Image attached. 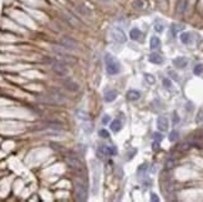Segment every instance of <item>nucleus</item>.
<instances>
[{"label": "nucleus", "mask_w": 203, "mask_h": 202, "mask_svg": "<svg viewBox=\"0 0 203 202\" xmlns=\"http://www.w3.org/2000/svg\"><path fill=\"white\" fill-rule=\"evenodd\" d=\"M75 187V196H76V200L77 201H86L87 200V188L86 186L82 184V182H79L76 181L74 185Z\"/></svg>", "instance_id": "nucleus-3"}, {"label": "nucleus", "mask_w": 203, "mask_h": 202, "mask_svg": "<svg viewBox=\"0 0 203 202\" xmlns=\"http://www.w3.org/2000/svg\"><path fill=\"white\" fill-rule=\"evenodd\" d=\"M168 75H171V77L173 79V80H176V81H178V75L174 73V71H172V70H168Z\"/></svg>", "instance_id": "nucleus-30"}, {"label": "nucleus", "mask_w": 203, "mask_h": 202, "mask_svg": "<svg viewBox=\"0 0 203 202\" xmlns=\"http://www.w3.org/2000/svg\"><path fill=\"white\" fill-rule=\"evenodd\" d=\"M110 120H111V117L109 116V115H103V117H102V124H103V125L109 124Z\"/></svg>", "instance_id": "nucleus-31"}, {"label": "nucleus", "mask_w": 203, "mask_h": 202, "mask_svg": "<svg viewBox=\"0 0 203 202\" xmlns=\"http://www.w3.org/2000/svg\"><path fill=\"white\" fill-rule=\"evenodd\" d=\"M154 30H156L157 33H162V31H163V25L161 23H156V24H154Z\"/></svg>", "instance_id": "nucleus-26"}, {"label": "nucleus", "mask_w": 203, "mask_h": 202, "mask_svg": "<svg viewBox=\"0 0 203 202\" xmlns=\"http://www.w3.org/2000/svg\"><path fill=\"white\" fill-rule=\"evenodd\" d=\"M112 36L117 42H125L126 41V34L120 29V27H116V29L112 30Z\"/></svg>", "instance_id": "nucleus-9"}, {"label": "nucleus", "mask_w": 203, "mask_h": 202, "mask_svg": "<svg viewBox=\"0 0 203 202\" xmlns=\"http://www.w3.org/2000/svg\"><path fill=\"white\" fill-rule=\"evenodd\" d=\"M136 152H137L136 150H132V152H131V153H128V157H127V160H131V158L133 157L132 155H133V153H136Z\"/></svg>", "instance_id": "nucleus-36"}, {"label": "nucleus", "mask_w": 203, "mask_h": 202, "mask_svg": "<svg viewBox=\"0 0 203 202\" xmlns=\"http://www.w3.org/2000/svg\"><path fill=\"white\" fill-rule=\"evenodd\" d=\"M76 114H79V115H81V116H79V118H82V120H89V117H87V114H85V112H82V111H77Z\"/></svg>", "instance_id": "nucleus-33"}, {"label": "nucleus", "mask_w": 203, "mask_h": 202, "mask_svg": "<svg viewBox=\"0 0 203 202\" xmlns=\"http://www.w3.org/2000/svg\"><path fill=\"white\" fill-rule=\"evenodd\" d=\"M62 85L69 91H77L79 90V85L72 80V79H65V80L62 81Z\"/></svg>", "instance_id": "nucleus-10"}, {"label": "nucleus", "mask_w": 203, "mask_h": 202, "mask_svg": "<svg viewBox=\"0 0 203 202\" xmlns=\"http://www.w3.org/2000/svg\"><path fill=\"white\" fill-rule=\"evenodd\" d=\"M158 145H160V142H158V141L153 142V145H152V149L154 150V151H157V150H160V146H158Z\"/></svg>", "instance_id": "nucleus-35"}, {"label": "nucleus", "mask_w": 203, "mask_h": 202, "mask_svg": "<svg viewBox=\"0 0 203 202\" xmlns=\"http://www.w3.org/2000/svg\"><path fill=\"white\" fill-rule=\"evenodd\" d=\"M130 38L132 39V40H140V39L142 38V31L140 29H137V27H135V29H132L130 31Z\"/></svg>", "instance_id": "nucleus-16"}, {"label": "nucleus", "mask_w": 203, "mask_h": 202, "mask_svg": "<svg viewBox=\"0 0 203 202\" xmlns=\"http://www.w3.org/2000/svg\"><path fill=\"white\" fill-rule=\"evenodd\" d=\"M157 127L160 131H167L168 129V120L165 116H158L157 117Z\"/></svg>", "instance_id": "nucleus-11"}, {"label": "nucleus", "mask_w": 203, "mask_h": 202, "mask_svg": "<svg viewBox=\"0 0 203 202\" xmlns=\"http://www.w3.org/2000/svg\"><path fill=\"white\" fill-rule=\"evenodd\" d=\"M146 170H147V165H146V164L141 165L140 167H138V175H141V173H142V172H145Z\"/></svg>", "instance_id": "nucleus-32"}, {"label": "nucleus", "mask_w": 203, "mask_h": 202, "mask_svg": "<svg viewBox=\"0 0 203 202\" xmlns=\"http://www.w3.org/2000/svg\"><path fill=\"white\" fill-rule=\"evenodd\" d=\"M178 137H180V134H178V131H172V132L170 134V136H168V138H170V141H171V142L177 141V140H178Z\"/></svg>", "instance_id": "nucleus-21"}, {"label": "nucleus", "mask_w": 203, "mask_h": 202, "mask_svg": "<svg viewBox=\"0 0 203 202\" xmlns=\"http://www.w3.org/2000/svg\"><path fill=\"white\" fill-rule=\"evenodd\" d=\"M153 138H154V140H157L158 142H160V141H162L163 135H162V134H160V132H154V134H153Z\"/></svg>", "instance_id": "nucleus-29"}, {"label": "nucleus", "mask_w": 203, "mask_h": 202, "mask_svg": "<svg viewBox=\"0 0 203 202\" xmlns=\"http://www.w3.org/2000/svg\"><path fill=\"white\" fill-rule=\"evenodd\" d=\"M98 135H100L102 138H109L110 137V132L107 131V130H100V131H98Z\"/></svg>", "instance_id": "nucleus-24"}, {"label": "nucleus", "mask_w": 203, "mask_h": 202, "mask_svg": "<svg viewBox=\"0 0 203 202\" xmlns=\"http://www.w3.org/2000/svg\"><path fill=\"white\" fill-rule=\"evenodd\" d=\"M150 42H151V49H152V50H157V49H160V47H161V40L157 36L151 38Z\"/></svg>", "instance_id": "nucleus-18"}, {"label": "nucleus", "mask_w": 203, "mask_h": 202, "mask_svg": "<svg viewBox=\"0 0 203 202\" xmlns=\"http://www.w3.org/2000/svg\"><path fill=\"white\" fill-rule=\"evenodd\" d=\"M51 67H53V71L55 74L60 75V76H65L69 73V69H67V65L62 61H54L51 64Z\"/></svg>", "instance_id": "nucleus-6"}, {"label": "nucleus", "mask_w": 203, "mask_h": 202, "mask_svg": "<svg viewBox=\"0 0 203 202\" xmlns=\"http://www.w3.org/2000/svg\"><path fill=\"white\" fill-rule=\"evenodd\" d=\"M94 164V193H97L98 191V186H100V173H101V168H100V164L96 161H92Z\"/></svg>", "instance_id": "nucleus-5"}, {"label": "nucleus", "mask_w": 203, "mask_h": 202, "mask_svg": "<svg viewBox=\"0 0 203 202\" xmlns=\"http://www.w3.org/2000/svg\"><path fill=\"white\" fill-rule=\"evenodd\" d=\"M173 122H174V124H177V122H180V118L177 117V115H176V114H174V116H173Z\"/></svg>", "instance_id": "nucleus-37"}, {"label": "nucleus", "mask_w": 203, "mask_h": 202, "mask_svg": "<svg viewBox=\"0 0 203 202\" xmlns=\"http://www.w3.org/2000/svg\"><path fill=\"white\" fill-rule=\"evenodd\" d=\"M98 155H103V156H112L117 153V149L115 146H100L97 149Z\"/></svg>", "instance_id": "nucleus-7"}, {"label": "nucleus", "mask_w": 203, "mask_h": 202, "mask_svg": "<svg viewBox=\"0 0 203 202\" xmlns=\"http://www.w3.org/2000/svg\"><path fill=\"white\" fill-rule=\"evenodd\" d=\"M145 1H142V0H135L133 1V6L136 8V9H143L145 8Z\"/></svg>", "instance_id": "nucleus-22"}, {"label": "nucleus", "mask_w": 203, "mask_h": 202, "mask_svg": "<svg viewBox=\"0 0 203 202\" xmlns=\"http://www.w3.org/2000/svg\"><path fill=\"white\" fill-rule=\"evenodd\" d=\"M101 1H106V3H109V1H111V0H101Z\"/></svg>", "instance_id": "nucleus-39"}, {"label": "nucleus", "mask_w": 203, "mask_h": 202, "mask_svg": "<svg viewBox=\"0 0 203 202\" xmlns=\"http://www.w3.org/2000/svg\"><path fill=\"white\" fill-rule=\"evenodd\" d=\"M66 162L69 164V166H71L72 168H76V170H80L82 168V161L80 160V157H79L75 152H69L65 157Z\"/></svg>", "instance_id": "nucleus-4"}, {"label": "nucleus", "mask_w": 203, "mask_h": 202, "mask_svg": "<svg viewBox=\"0 0 203 202\" xmlns=\"http://www.w3.org/2000/svg\"><path fill=\"white\" fill-rule=\"evenodd\" d=\"M117 97V92L115 90H106L105 91V96H103V99H105L106 102H112L116 100Z\"/></svg>", "instance_id": "nucleus-13"}, {"label": "nucleus", "mask_w": 203, "mask_h": 202, "mask_svg": "<svg viewBox=\"0 0 203 202\" xmlns=\"http://www.w3.org/2000/svg\"><path fill=\"white\" fill-rule=\"evenodd\" d=\"M148 60H150V62H152V64H156V65H161V64H163V58L161 56L160 54H157V53H152V54H150Z\"/></svg>", "instance_id": "nucleus-12"}, {"label": "nucleus", "mask_w": 203, "mask_h": 202, "mask_svg": "<svg viewBox=\"0 0 203 202\" xmlns=\"http://www.w3.org/2000/svg\"><path fill=\"white\" fill-rule=\"evenodd\" d=\"M145 79H146L147 82H150V84H154V81H156V80H154V77L151 74H145Z\"/></svg>", "instance_id": "nucleus-25"}, {"label": "nucleus", "mask_w": 203, "mask_h": 202, "mask_svg": "<svg viewBox=\"0 0 203 202\" xmlns=\"http://www.w3.org/2000/svg\"><path fill=\"white\" fill-rule=\"evenodd\" d=\"M105 62H106V73L109 75H116L121 71L120 62H118L111 54L105 55Z\"/></svg>", "instance_id": "nucleus-2"}, {"label": "nucleus", "mask_w": 203, "mask_h": 202, "mask_svg": "<svg viewBox=\"0 0 203 202\" xmlns=\"http://www.w3.org/2000/svg\"><path fill=\"white\" fill-rule=\"evenodd\" d=\"M186 6H187V3H186V1H181L180 4H178V11H180V13H182V11H185Z\"/></svg>", "instance_id": "nucleus-27"}, {"label": "nucleus", "mask_w": 203, "mask_h": 202, "mask_svg": "<svg viewBox=\"0 0 203 202\" xmlns=\"http://www.w3.org/2000/svg\"><path fill=\"white\" fill-rule=\"evenodd\" d=\"M187 64H188V60H187L186 58L183 56H180V58H176L173 60V65L180 67V69H185V67L187 66Z\"/></svg>", "instance_id": "nucleus-14"}, {"label": "nucleus", "mask_w": 203, "mask_h": 202, "mask_svg": "<svg viewBox=\"0 0 203 202\" xmlns=\"http://www.w3.org/2000/svg\"><path fill=\"white\" fill-rule=\"evenodd\" d=\"M126 96L130 101H136L141 97V92L140 91H136V90H130V91H127Z\"/></svg>", "instance_id": "nucleus-15"}, {"label": "nucleus", "mask_w": 203, "mask_h": 202, "mask_svg": "<svg viewBox=\"0 0 203 202\" xmlns=\"http://www.w3.org/2000/svg\"><path fill=\"white\" fill-rule=\"evenodd\" d=\"M183 29H185V26H183L182 24H172V25H171V31H172L173 35H177L178 31L183 30Z\"/></svg>", "instance_id": "nucleus-20"}, {"label": "nucleus", "mask_w": 203, "mask_h": 202, "mask_svg": "<svg viewBox=\"0 0 203 202\" xmlns=\"http://www.w3.org/2000/svg\"><path fill=\"white\" fill-rule=\"evenodd\" d=\"M42 102H46V104H50V105H64L66 104V97L64 96L61 92H59L57 90H50L45 92L42 96L39 97Z\"/></svg>", "instance_id": "nucleus-1"}, {"label": "nucleus", "mask_w": 203, "mask_h": 202, "mask_svg": "<svg viewBox=\"0 0 203 202\" xmlns=\"http://www.w3.org/2000/svg\"><path fill=\"white\" fill-rule=\"evenodd\" d=\"M172 165H173V161H172V160H171V161H167V167H170V168L173 167Z\"/></svg>", "instance_id": "nucleus-38"}, {"label": "nucleus", "mask_w": 203, "mask_h": 202, "mask_svg": "<svg viewBox=\"0 0 203 202\" xmlns=\"http://www.w3.org/2000/svg\"><path fill=\"white\" fill-rule=\"evenodd\" d=\"M180 39H181V41L183 42V44L189 45L191 42H192V34L191 33H182Z\"/></svg>", "instance_id": "nucleus-17"}, {"label": "nucleus", "mask_w": 203, "mask_h": 202, "mask_svg": "<svg viewBox=\"0 0 203 202\" xmlns=\"http://www.w3.org/2000/svg\"><path fill=\"white\" fill-rule=\"evenodd\" d=\"M193 73L196 75H201L203 73V64H197L193 69Z\"/></svg>", "instance_id": "nucleus-23"}, {"label": "nucleus", "mask_w": 203, "mask_h": 202, "mask_svg": "<svg viewBox=\"0 0 203 202\" xmlns=\"http://www.w3.org/2000/svg\"><path fill=\"white\" fill-rule=\"evenodd\" d=\"M151 201L158 202V201H160V199H158V196L156 195V193H151Z\"/></svg>", "instance_id": "nucleus-34"}, {"label": "nucleus", "mask_w": 203, "mask_h": 202, "mask_svg": "<svg viewBox=\"0 0 203 202\" xmlns=\"http://www.w3.org/2000/svg\"><path fill=\"white\" fill-rule=\"evenodd\" d=\"M163 86H165V88H167V89H170L171 86H172V82H171V80L170 79H163Z\"/></svg>", "instance_id": "nucleus-28"}, {"label": "nucleus", "mask_w": 203, "mask_h": 202, "mask_svg": "<svg viewBox=\"0 0 203 202\" xmlns=\"http://www.w3.org/2000/svg\"><path fill=\"white\" fill-rule=\"evenodd\" d=\"M60 44H61V46L64 47V49H67V50H75L77 47V42L75 40H72L71 38H67V36L61 39Z\"/></svg>", "instance_id": "nucleus-8"}, {"label": "nucleus", "mask_w": 203, "mask_h": 202, "mask_svg": "<svg viewBox=\"0 0 203 202\" xmlns=\"http://www.w3.org/2000/svg\"><path fill=\"white\" fill-rule=\"evenodd\" d=\"M110 127H111V130H112L113 132H118L122 129V122L120 120H113L112 122H111Z\"/></svg>", "instance_id": "nucleus-19"}]
</instances>
